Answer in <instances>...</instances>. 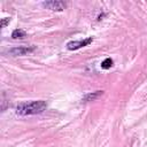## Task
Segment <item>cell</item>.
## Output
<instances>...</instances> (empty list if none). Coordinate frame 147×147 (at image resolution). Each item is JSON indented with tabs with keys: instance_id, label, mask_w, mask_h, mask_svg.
<instances>
[{
	"instance_id": "1",
	"label": "cell",
	"mask_w": 147,
	"mask_h": 147,
	"mask_svg": "<svg viewBox=\"0 0 147 147\" xmlns=\"http://www.w3.org/2000/svg\"><path fill=\"white\" fill-rule=\"evenodd\" d=\"M47 103L44 100L38 101H30V102H22L16 106V114L21 116H29V115H37L41 114L46 110Z\"/></svg>"
},
{
	"instance_id": "2",
	"label": "cell",
	"mask_w": 147,
	"mask_h": 147,
	"mask_svg": "<svg viewBox=\"0 0 147 147\" xmlns=\"http://www.w3.org/2000/svg\"><path fill=\"white\" fill-rule=\"evenodd\" d=\"M93 41L92 37H88L86 39H83V40H74V41H69L67 44V48L69 51H76V49H79L82 47H85V46H88L91 42Z\"/></svg>"
},
{
	"instance_id": "3",
	"label": "cell",
	"mask_w": 147,
	"mask_h": 147,
	"mask_svg": "<svg viewBox=\"0 0 147 147\" xmlns=\"http://www.w3.org/2000/svg\"><path fill=\"white\" fill-rule=\"evenodd\" d=\"M36 49L34 46H18L15 48H11L9 51V54L13 56H21V55H26L32 53Z\"/></svg>"
},
{
	"instance_id": "4",
	"label": "cell",
	"mask_w": 147,
	"mask_h": 147,
	"mask_svg": "<svg viewBox=\"0 0 147 147\" xmlns=\"http://www.w3.org/2000/svg\"><path fill=\"white\" fill-rule=\"evenodd\" d=\"M42 6L53 11H62L65 8V2L59 0H51V1H44Z\"/></svg>"
},
{
	"instance_id": "5",
	"label": "cell",
	"mask_w": 147,
	"mask_h": 147,
	"mask_svg": "<svg viewBox=\"0 0 147 147\" xmlns=\"http://www.w3.org/2000/svg\"><path fill=\"white\" fill-rule=\"evenodd\" d=\"M103 94V91H95V92H91V93H87L83 96V101L84 102H87V101H94L96 100L99 96H101Z\"/></svg>"
},
{
	"instance_id": "6",
	"label": "cell",
	"mask_w": 147,
	"mask_h": 147,
	"mask_svg": "<svg viewBox=\"0 0 147 147\" xmlns=\"http://www.w3.org/2000/svg\"><path fill=\"white\" fill-rule=\"evenodd\" d=\"M11 37L14 39H23V38L26 37V32L24 30H22V29H16V30L13 31Z\"/></svg>"
},
{
	"instance_id": "7",
	"label": "cell",
	"mask_w": 147,
	"mask_h": 147,
	"mask_svg": "<svg viewBox=\"0 0 147 147\" xmlns=\"http://www.w3.org/2000/svg\"><path fill=\"white\" fill-rule=\"evenodd\" d=\"M113 63H114L113 60H111L110 57H107V59H105V60L101 62V68H102V69H106V70H107V69H110V68L113 67Z\"/></svg>"
},
{
	"instance_id": "8",
	"label": "cell",
	"mask_w": 147,
	"mask_h": 147,
	"mask_svg": "<svg viewBox=\"0 0 147 147\" xmlns=\"http://www.w3.org/2000/svg\"><path fill=\"white\" fill-rule=\"evenodd\" d=\"M9 21H10V20H9L8 17L2 18V20H1V28H5V26H6V25L9 23Z\"/></svg>"
}]
</instances>
